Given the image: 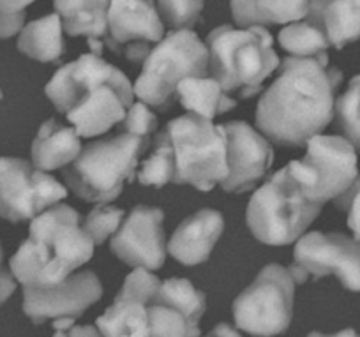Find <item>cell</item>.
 <instances>
[{
    "instance_id": "cell-3",
    "label": "cell",
    "mask_w": 360,
    "mask_h": 337,
    "mask_svg": "<svg viewBox=\"0 0 360 337\" xmlns=\"http://www.w3.org/2000/svg\"><path fill=\"white\" fill-rule=\"evenodd\" d=\"M44 92L82 138L105 134L126 119L134 104L129 78L92 53L58 68Z\"/></svg>"
},
{
    "instance_id": "cell-17",
    "label": "cell",
    "mask_w": 360,
    "mask_h": 337,
    "mask_svg": "<svg viewBox=\"0 0 360 337\" xmlns=\"http://www.w3.org/2000/svg\"><path fill=\"white\" fill-rule=\"evenodd\" d=\"M223 127L226 134L228 177L221 187L228 193H244L265 177L274 163V151L248 122L237 120Z\"/></svg>"
},
{
    "instance_id": "cell-13",
    "label": "cell",
    "mask_w": 360,
    "mask_h": 337,
    "mask_svg": "<svg viewBox=\"0 0 360 337\" xmlns=\"http://www.w3.org/2000/svg\"><path fill=\"white\" fill-rule=\"evenodd\" d=\"M68 196V189L25 159L0 158V217L36 219Z\"/></svg>"
},
{
    "instance_id": "cell-21",
    "label": "cell",
    "mask_w": 360,
    "mask_h": 337,
    "mask_svg": "<svg viewBox=\"0 0 360 337\" xmlns=\"http://www.w3.org/2000/svg\"><path fill=\"white\" fill-rule=\"evenodd\" d=\"M82 152V141L72 127L50 119L41 126L32 144V163L41 172L69 166Z\"/></svg>"
},
{
    "instance_id": "cell-30",
    "label": "cell",
    "mask_w": 360,
    "mask_h": 337,
    "mask_svg": "<svg viewBox=\"0 0 360 337\" xmlns=\"http://www.w3.org/2000/svg\"><path fill=\"white\" fill-rule=\"evenodd\" d=\"M30 2H0V39L16 36L23 30L25 8Z\"/></svg>"
},
{
    "instance_id": "cell-18",
    "label": "cell",
    "mask_w": 360,
    "mask_h": 337,
    "mask_svg": "<svg viewBox=\"0 0 360 337\" xmlns=\"http://www.w3.org/2000/svg\"><path fill=\"white\" fill-rule=\"evenodd\" d=\"M223 230V215L214 208H202L180 222L169 239V255L182 265H200L209 260Z\"/></svg>"
},
{
    "instance_id": "cell-24",
    "label": "cell",
    "mask_w": 360,
    "mask_h": 337,
    "mask_svg": "<svg viewBox=\"0 0 360 337\" xmlns=\"http://www.w3.org/2000/svg\"><path fill=\"white\" fill-rule=\"evenodd\" d=\"M309 2H231V15L242 29L279 23H295L306 18Z\"/></svg>"
},
{
    "instance_id": "cell-16",
    "label": "cell",
    "mask_w": 360,
    "mask_h": 337,
    "mask_svg": "<svg viewBox=\"0 0 360 337\" xmlns=\"http://www.w3.org/2000/svg\"><path fill=\"white\" fill-rule=\"evenodd\" d=\"M162 219L165 212L161 208L134 207L112 239V251L117 258L148 272L161 269L166 260Z\"/></svg>"
},
{
    "instance_id": "cell-7",
    "label": "cell",
    "mask_w": 360,
    "mask_h": 337,
    "mask_svg": "<svg viewBox=\"0 0 360 337\" xmlns=\"http://www.w3.org/2000/svg\"><path fill=\"white\" fill-rule=\"evenodd\" d=\"M150 140L120 131L113 138L85 145L75 163L62 170L69 189L90 203H110L122 193L124 184L136 180L140 155Z\"/></svg>"
},
{
    "instance_id": "cell-37",
    "label": "cell",
    "mask_w": 360,
    "mask_h": 337,
    "mask_svg": "<svg viewBox=\"0 0 360 337\" xmlns=\"http://www.w3.org/2000/svg\"><path fill=\"white\" fill-rule=\"evenodd\" d=\"M0 99H2V90H0Z\"/></svg>"
},
{
    "instance_id": "cell-1",
    "label": "cell",
    "mask_w": 360,
    "mask_h": 337,
    "mask_svg": "<svg viewBox=\"0 0 360 337\" xmlns=\"http://www.w3.org/2000/svg\"><path fill=\"white\" fill-rule=\"evenodd\" d=\"M342 72L328 65V55L286 57L272 85L259 97L256 126L285 147H304L332 122Z\"/></svg>"
},
{
    "instance_id": "cell-4",
    "label": "cell",
    "mask_w": 360,
    "mask_h": 337,
    "mask_svg": "<svg viewBox=\"0 0 360 337\" xmlns=\"http://www.w3.org/2000/svg\"><path fill=\"white\" fill-rule=\"evenodd\" d=\"M228 177L226 134L223 126L188 113L169 120L154 138L152 152L136 179L143 186L189 184L198 191L214 189Z\"/></svg>"
},
{
    "instance_id": "cell-22",
    "label": "cell",
    "mask_w": 360,
    "mask_h": 337,
    "mask_svg": "<svg viewBox=\"0 0 360 337\" xmlns=\"http://www.w3.org/2000/svg\"><path fill=\"white\" fill-rule=\"evenodd\" d=\"M176 96L191 115L207 120L237 106V101L224 94L214 78H186L176 89Z\"/></svg>"
},
{
    "instance_id": "cell-29",
    "label": "cell",
    "mask_w": 360,
    "mask_h": 337,
    "mask_svg": "<svg viewBox=\"0 0 360 337\" xmlns=\"http://www.w3.org/2000/svg\"><path fill=\"white\" fill-rule=\"evenodd\" d=\"M120 124H122V126H120V131H124V133L136 134V136L148 138V140H150L152 133H154L155 127H158V119H155L154 113L148 110L147 104L136 103L129 108L126 119Z\"/></svg>"
},
{
    "instance_id": "cell-8",
    "label": "cell",
    "mask_w": 360,
    "mask_h": 337,
    "mask_svg": "<svg viewBox=\"0 0 360 337\" xmlns=\"http://www.w3.org/2000/svg\"><path fill=\"white\" fill-rule=\"evenodd\" d=\"M320 212L321 205L311 203L304 196L292 168L286 165L252 194L245 219L259 242L288 246L302 237Z\"/></svg>"
},
{
    "instance_id": "cell-2",
    "label": "cell",
    "mask_w": 360,
    "mask_h": 337,
    "mask_svg": "<svg viewBox=\"0 0 360 337\" xmlns=\"http://www.w3.org/2000/svg\"><path fill=\"white\" fill-rule=\"evenodd\" d=\"M205 307V293L188 279L162 283L148 270L136 269L96 326L103 337H200Z\"/></svg>"
},
{
    "instance_id": "cell-14",
    "label": "cell",
    "mask_w": 360,
    "mask_h": 337,
    "mask_svg": "<svg viewBox=\"0 0 360 337\" xmlns=\"http://www.w3.org/2000/svg\"><path fill=\"white\" fill-rule=\"evenodd\" d=\"M101 297L99 277L90 270H83L53 288H23V312L34 323L53 319L55 330H68Z\"/></svg>"
},
{
    "instance_id": "cell-35",
    "label": "cell",
    "mask_w": 360,
    "mask_h": 337,
    "mask_svg": "<svg viewBox=\"0 0 360 337\" xmlns=\"http://www.w3.org/2000/svg\"><path fill=\"white\" fill-rule=\"evenodd\" d=\"M307 337H360V336L355 332V330L346 329V330H341V332H338V333H320V332H313V333H309V336H307Z\"/></svg>"
},
{
    "instance_id": "cell-12",
    "label": "cell",
    "mask_w": 360,
    "mask_h": 337,
    "mask_svg": "<svg viewBox=\"0 0 360 337\" xmlns=\"http://www.w3.org/2000/svg\"><path fill=\"white\" fill-rule=\"evenodd\" d=\"M290 274L299 284L314 277L335 276L349 291H360V242L342 234L311 231L302 235L293 253Z\"/></svg>"
},
{
    "instance_id": "cell-25",
    "label": "cell",
    "mask_w": 360,
    "mask_h": 337,
    "mask_svg": "<svg viewBox=\"0 0 360 337\" xmlns=\"http://www.w3.org/2000/svg\"><path fill=\"white\" fill-rule=\"evenodd\" d=\"M279 44L288 51L290 57L297 58L321 57L330 46L323 32L307 20L286 25L279 32Z\"/></svg>"
},
{
    "instance_id": "cell-32",
    "label": "cell",
    "mask_w": 360,
    "mask_h": 337,
    "mask_svg": "<svg viewBox=\"0 0 360 337\" xmlns=\"http://www.w3.org/2000/svg\"><path fill=\"white\" fill-rule=\"evenodd\" d=\"M53 337H103L96 326L85 325V326H71L68 330H55Z\"/></svg>"
},
{
    "instance_id": "cell-31",
    "label": "cell",
    "mask_w": 360,
    "mask_h": 337,
    "mask_svg": "<svg viewBox=\"0 0 360 337\" xmlns=\"http://www.w3.org/2000/svg\"><path fill=\"white\" fill-rule=\"evenodd\" d=\"M335 207L348 212V227L360 242V177L342 196L335 198Z\"/></svg>"
},
{
    "instance_id": "cell-20",
    "label": "cell",
    "mask_w": 360,
    "mask_h": 337,
    "mask_svg": "<svg viewBox=\"0 0 360 337\" xmlns=\"http://www.w3.org/2000/svg\"><path fill=\"white\" fill-rule=\"evenodd\" d=\"M306 18L338 50L360 39V2H309Z\"/></svg>"
},
{
    "instance_id": "cell-27",
    "label": "cell",
    "mask_w": 360,
    "mask_h": 337,
    "mask_svg": "<svg viewBox=\"0 0 360 337\" xmlns=\"http://www.w3.org/2000/svg\"><path fill=\"white\" fill-rule=\"evenodd\" d=\"M124 210L113 205H99L92 208L83 222V230L89 235L90 241L96 244H103L110 235L117 234L122 222Z\"/></svg>"
},
{
    "instance_id": "cell-33",
    "label": "cell",
    "mask_w": 360,
    "mask_h": 337,
    "mask_svg": "<svg viewBox=\"0 0 360 337\" xmlns=\"http://www.w3.org/2000/svg\"><path fill=\"white\" fill-rule=\"evenodd\" d=\"M16 290V281L9 270H2L0 274V304H4L9 297L13 295V291Z\"/></svg>"
},
{
    "instance_id": "cell-5",
    "label": "cell",
    "mask_w": 360,
    "mask_h": 337,
    "mask_svg": "<svg viewBox=\"0 0 360 337\" xmlns=\"http://www.w3.org/2000/svg\"><path fill=\"white\" fill-rule=\"evenodd\" d=\"M92 255L94 242L79 227V214L60 203L32 219L29 239L20 246L9 265L23 288L44 290L72 276Z\"/></svg>"
},
{
    "instance_id": "cell-9",
    "label": "cell",
    "mask_w": 360,
    "mask_h": 337,
    "mask_svg": "<svg viewBox=\"0 0 360 337\" xmlns=\"http://www.w3.org/2000/svg\"><path fill=\"white\" fill-rule=\"evenodd\" d=\"M209 50L193 30L169 32L143 62L134 83V96L143 104L166 108L175 101L186 78H207Z\"/></svg>"
},
{
    "instance_id": "cell-10",
    "label": "cell",
    "mask_w": 360,
    "mask_h": 337,
    "mask_svg": "<svg viewBox=\"0 0 360 337\" xmlns=\"http://www.w3.org/2000/svg\"><path fill=\"white\" fill-rule=\"evenodd\" d=\"M295 281L288 269L266 265L255 283L233 302V318L240 330L258 337L286 332L293 314Z\"/></svg>"
},
{
    "instance_id": "cell-15",
    "label": "cell",
    "mask_w": 360,
    "mask_h": 337,
    "mask_svg": "<svg viewBox=\"0 0 360 337\" xmlns=\"http://www.w3.org/2000/svg\"><path fill=\"white\" fill-rule=\"evenodd\" d=\"M165 39V23L154 2L117 0L110 2L106 44L131 62L147 61L152 44Z\"/></svg>"
},
{
    "instance_id": "cell-36",
    "label": "cell",
    "mask_w": 360,
    "mask_h": 337,
    "mask_svg": "<svg viewBox=\"0 0 360 337\" xmlns=\"http://www.w3.org/2000/svg\"><path fill=\"white\" fill-rule=\"evenodd\" d=\"M2 256H4V253H2V246H0V274H2Z\"/></svg>"
},
{
    "instance_id": "cell-23",
    "label": "cell",
    "mask_w": 360,
    "mask_h": 337,
    "mask_svg": "<svg viewBox=\"0 0 360 337\" xmlns=\"http://www.w3.org/2000/svg\"><path fill=\"white\" fill-rule=\"evenodd\" d=\"M60 16L48 15L23 27L18 37V50L39 62H57L65 51Z\"/></svg>"
},
{
    "instance_id": "cell-26",
    "label": "cell",
    "mask_w": 360,
    "mask_h": 337,
    "mask_svg": "<svg viewBox=\"0 0 360 337\" xmlns=\"http://www.w3.org/2000/svg\"><path fill=\"white\" fill-rule=\"evenodd\" d=\"M335 117L345 140L360 152V75L353 76L348 90L335 99Z\"/></svg>"
},
{
    "instance_id": "cell-28",
    "label": "cell",
    "mask_w": 360,
    "mask_h": 337,
    "mask_svg": "<svg viewBox=\"0 0 360 337\" xmlns=\"http://www.w3.org/2000/svg\"><path fill=\"white\" fill-rule=\"evenodd\" d=\"M203 2H158L159 18L162 23L173 29V32L179 30H189L200 20L203 11Z\"/></svg>"
},
{
    "instance_id": "cell-6",
    "label": "cell",
    "mask_w": 360,
    "mask_h": 337,
    "mask_svg": "<svg viewBox=\"0 0 360 337\" xmlns=\"http://www.w3.org/2000/svg\"><path fill=\"white\" fill-rule=\"evenodd\" d=\"M272 43L263 27L221 25L207 36L209 69L224 94L248 99L262 92V83L279 68Z\"/></svg>"
},
{
    "instance_id": "cell-11",
    "label": "cell",
    "mask_w": 360,
    "mask_h": 337,
    "mask_svg": "<svg viewBox=\"0 0 360 337\" xmlns=\"http://www.w3.org/2000/svg\"><path fill=\"white\" fill-rule=\"evenodd\" d=\"M288 165L304 196L321 207L342 196L360 177L356 151L341 136L318 134L307 144L306 155Z\"/></svg>"
},
{
    "instance_id": "cell-34",
    "label": "cell",
    "mask_w": 360,
    "mask_h": 337,
    "mask_svg": "<svg viewBox=\"0 0 360 337\" xmlns=\"http://www.w3.org/2000/svg\"><path fill=\"white\" fill-rule=\"evenodd\" d=\"M205 337H242V336L237 332V330L231 329L228 323H219V325L214 326L212 332Z\"/></svg>"
},
{
    "instance_id": "cell-19",
    "label": "cell",
    "mask_w": 360,
    "mask_h": 337,
    "mask_svg": "<svg viewBox=\"0 0 360 337\" xmlns=\"http://www.w3.org/2000/svg\"><path fill=\"white\" fill-rule=\"evenodd\" d=\"M57 15L68 36L86 37L90 53L101 57L103 44L108 36V9L110 2H55Z\"/></svg>"
}]
</instances>
